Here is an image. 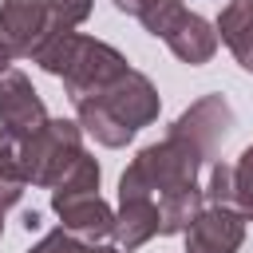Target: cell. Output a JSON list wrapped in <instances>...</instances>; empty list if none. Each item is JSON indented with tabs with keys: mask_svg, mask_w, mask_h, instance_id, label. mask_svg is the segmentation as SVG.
<instances>
[{
	"mask_svg": "<svg viewBox=\"0 0 253 253\" xmlns=\"http://www.w3.org/2000/svg\"><path fill=\"white\" fill-rule=\"evenodd\" d=\"M51 210L63 217V229H71L75 237H111L115 233V213L99 194H67V198H51Z\"/></svg>",
	"mask_w": 253,
	"mask_h": 253,
	"instance_id": "10",
	"label": "cell"
},
{
	"mask_svg": "<svg viewBox=\"0 0 253 253\" xmlns=\"http://www.w3.org/2000/svg\"><path fill=\"white\" fill-rule=\"evenodd\" d=\"M43 123H47V111L36 87L28 83V75H20L16 67L0 71V126H8L16 138H32Z\"/></svg>",
	"mask_w": 253,
	"mask_h": 253,
	"instance_id": "8",
	"label": "cell"
},
{
	"mask_svg": "<svg viewBox=\"0 0 253 253\" xmlns=\"http://www.w3.org/2000/svg\"><path fill=\"white\" fill-rule=\"evenodd\" d=\"M83 253H119V249H107V245H87Z\"/></svg>",
	"mask_w": 253,
	"mask_h": 253,
	"instance_id": "23",
	"label": "cell"
},
{
	"mask_svg": "<svg viewBox=\"0 0 253 253\" xmlns=\"http://www.w3.org/2000/svg\"><path fill=\"white\" fill-rule=\"evenodd\" d=\"M95 190H99V166H95V158L79 154V158L67 166V174L51 186V198H67V194H95Z\"/></svg>",
	"mask_w": 253,
	"mask_h": 253,
	"instance_id": "15",
	"label": "cell"
},
{
	"mask_svg": "<svg viewBox=\"0 0 253 253\" xmlns=\"http://www.w3.org/2000/svg\"><path fill=\"white\" fill-rule=\"evenodd\" d=\"M217 40L237 55L245 71H253V0H229L217 16Z\"/></svg>",
	"mask_w": 253,
	"mask_h": 253,
	"instance_id": "12",
	"label": "cell"
},
{
	"mask_svg": "<svg viewBox=\"0 0 253 253\" xmlns=\"http://www.w3.org/2000/svg\"><path fill=\"white\" fill-rule=\"evenodd\" d=\"M51 20L59 32H75V24H83L91 16V0H47Z\"/></svg>",
	"mask_w": 253,
	"mask_h": 253,
	"instance_id": "17",
	"label": "cell"
},
{
	"mask_svg": "<svg viewBox=\"0 0 253 253\" xmlns=\"http://www.w3.org/2000/svg\"><path fill=\"white\" fill-rule=\"evenodd\" d=\"M55 20L47 0H4L0 4V36L16 55H40V47L55 36Z\"/></svg>",
	"mask_w": 253,
	"mask_h": 253,
	"instance_id": "6",
	"label": "cell"
},
{
	"mask_svg": "<svg viewBox=\"0 0 253 253\" xmlns=\"http://www.w3.org/2000/svg\"><path fill=\"white\" fill-rule=\"evenodd\" d=\"M0 217H4V213H0ZM0 233H4V221H0Z\"/></svg>",
	"mask_w": 253,
	"mask_h": 253,
	"instance_id": "24",
	"label": "cell"
},
{
	"mask_svg": "<svg viewBox=\"0 0 253 253\" xmlns=\"http://www.w3.org/2000/svg\"><path fill=\"white\" fill-rule=\"evenodd\" d=\"M36 63H40L43 71H51V75L63 79L71 103H75V99H87V95H99L103 87H111V83L126 71V59H123L111 43L87 40V36H79V32H55V36L40 47Z\"/></svg>",
	"mask_w": 253,
	"mask_h": 253,
	"instance_id": "1",
	"label": "cell"
},
{
	"mask_svg": "<svg viewBox=\"0 0 253 253\" xmlns=\"http://www.w3.org/2000/svg\"><path fill=\"white\" fill-rule=\"evenodd\" d=\"M24 186H28V182H24L20 174H12L8 166H0V213H4L8 206H16V202H20Z\"/></svg>",
	"mask_w": 253,
	"mask_h": 253,
	"instance_id": "20",
	"label": "cell"
},
{
	"mask_svg": "<svg viewBox=\"0 0 253 253\" xmlns=\"http://www.w3.org/2000/svg\"><path fill=\"white\" fill-rule=\"evenodd\" d=\"M158 233V202L146 194H126L119 213H115V241L123 249H138Z\"/></svg>",
	"mask_w": 253,
	"mask_h": 253,
	"instance_id": "11",
	"label": "cell"
},
{
	"mask_svg": "<svg viewBox=\"0 0 253 253\" xmlns=\"http://www.w3.org/2000/svg\"><path fill=\"white\" fill-rule=\"evenodd\" d=\"M233 178H237V198H241V206H245V217H253V146L237 158Z\"/></svg>",
	"mask_w": 253,
	"mask_h": 253,
	"instance_id": "18",
	"label": "cell"
},
{
	"mask_svg": "<svg viewBox=\"0 0 253 253\" xmlns=\"http://www.w3.org/2000/svg\"><path fill=\"white\" fill-rule=\"evenodd\" d=\"M206 210V190H198V182L194 186H186V190H174V194H166L162 202H158V233H186L190 229V221L198 217Z\"/></svg>",
	"mask_w": 253,
	"mask_h": 253,
	"instance_id": "14",
	"label": "cell"
},
{
	"mask_svg": "<svg viewBox=\"0 0 253 253\" xmlns=\"http://www.w3.org/2000/svg\"><path fill=\"white\" fill-rule=\"evenodd\" d=\"M142 4H146V0H115V8H119V12H126V16H138V12H142Z\"/></svg>",
	"mask_w": 253,
	"mask_h": 253,
	"instance_id": "21",
	"label": "cell"
},
{
	"mask_svg": "<svg viewBox=\"0 0 253 253\" xmlns=\"http://www.w3.org/2000/svg\"><path fill=\"white\" fill-rule=\"evenodd\" d=\"M75 111H79V126L95 138V142H103V146H126L130 138H134V130L130 126H123L103 103H99V95H87V99H75Z\"/></svg>",
	"mask_w": 253,
	"mask_h": 253,
	"instance_id": "13",
	"label": "cell"
},
{
	"mask_svg": "<svg viewBox=\"0 0 253 253\" xmlns=\"http://www.w3.org/2000/svg\"><path fill=\"white\" fill-rule=\"evenodd\" d=\"M198 170H202V158H198L186 142H178V138L166 134L162 142L146 146V150L126 166V174H123V182H119V198H126V194H146V198L162 202L166 194L194 186V182H198Z\"/></svg>",
	"mask_w": 253,
	"mask_h": 253,
	"instance_id": "2",
	"label": "cell"
},
{
	"mask_svg": "<svg viewBox=\"0 0 253 253\" xmlns=\"http://www.w3.org/2000/svg\"><path fill=\"white\" fill-rule=\"evenodd\" d=\"M245 237V217L225 206H206L186 229V253H237Z\"/></svg>",
	"mask_w": 253,
	"mask_h": 253,
	"instance_id": "9",
	"label": "cell"
},
{
	"mask_svg": "<svg viewBox=\"0 0 253 253\" xmlns=\"http://www.w3.org/2000/svg\"><path fill=\"white\" fill-rule=\"evenodd\" d=\"M206 198H210V206H225V210H237V213L245 217V206H241V198H237V178H233V166L217 162V166L210 170ZM245 221H249V217H245Z\"/></svg>",
	"mask_w": 253,
	"mask_h": 253,
	"instance_id": "16",
	"label": "cell"
},
{
	"mask_svg": "<svg viewBox=\"0 0 253 253\" xmlns=\"http://www.w3.org/2000/svg\"><path fill=\"white\" fill-rule=\"evenodd\" d=\"M138 20H142V28L150 36L166 40V47L182 63H190V67L210 63L213 51H217V28H210L182 0H146L142 12H138Z\"/></svg>",
	"mask_w": 253,
	"mask_h": 253,
	"instance_id": "3",
	"label": "cell"
},
{
	"mask_svg": "<svg viewBox=\"0 0 253 253\" xmlns=\"http://www.w3.org/2000/svg\"><path fill=\"white\" fill-rule=\"evenodd\" d=\"M12 55H16V51H12V47H8V40L0 36V71H8V63H12Z\"/></svg>",
	"mask_w": 253,
	"mask_h": 253,
	"instance_id": "22",
	"label": "cell"
},
{
	"mask_svg": "<svg viewBox=\"0 0 253 253\" xmlns=\"http://www.w3.org/2000/svg\"><path fill=\"white\" fill-rule=\"evenodd\" d=\"M99 103H103L123 126H130V130H138V126H146V123L158 119V91H154V83H150L142 71H130V67H126L111 87L99 91Z\"/></svg>",
	"mask_w": 253,
	"mask_h": 253,
	"instance_id": "7",
	"label": "cell"
},
{
	"mask_svg": "<svg viewBox=\"0 0 253 253\" xmlns=\"http://www.w3.org/2000/svg\"><path fill=\"white\" fill-rule=\"evenodd\" d=\"M229 126H233L229 103H225L221 95H206V99H198V103L170 126V138L186 142L202 162H210V158L221 150V142L229 138Z\"/></svg>",
	"mask_w": 253,
	"mask_h": 253,
	"instance_id": "5",
	"label": "cell"
},
{
	"mask_svg": "<svg viewBox=\"0 0 253 253\" xmlns=\"http://www.w3.org/2000/svg\"><path fill=\"white\" fill-rule=\"evenodd\" d=\"M83 249H87V245H79V237H75L71 229H63V225H59V229H51V233L32 249V253H83Z\"/></svg>",
	"mask_w": 253,
	"mask_h": 253,
	"instance_id": "19",
	"label": "cell"
},
{
	"mask_svg": "<svg viewBox=\"0 0 253 253\" xmlns=\"http://www.w3.org/2000/svg\"><path fill=\"white\" fill-rule=\"evenodd\" d=\"M83 154L79 146V123H67V119H47L32 138H24V178L32 186H55L67 166Z\"/></svg>",
	"mask_w": 253,
	"mask_h": 253,
	"instance_id": "4",
	"label": "cell"
}]
</instances>
